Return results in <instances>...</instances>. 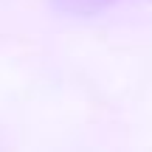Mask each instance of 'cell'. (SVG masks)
I'll use <instances>...</instances> for the list:
<instances>
[{"mask_svg":"<svg viewBox=\"0 0 152 152\" xmlns=\"http://www.w3.org/2000/svg\"><path fill=\"white\" fill-rule=\"evenodd\" d=\"M121 3H132V0H48V6L56 14H68V17H99Z\"/></svg>","mask_w":152,"mask_h":152,"instance_id":"obj_1","label":"cell"}]
</instances>
